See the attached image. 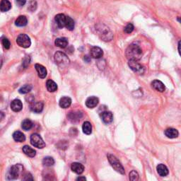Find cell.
<instances>
[{
  "label": "cell",
  "instance_id": "obj_20",
  "mask_svg": "<svg viewBox=\"0 0 181 181\" xmlns=\"http://www.w3.org/2000/svg\"><path fill=\"white\" fill-rule=\"evenodd\" d=\"M157 172L161 177H165L168 174V169L164 164H159L156 167Z\"/></svg>",
  "mask_w": 181,
  "mask_h": 181
},
{
  "label": "cell",
  "instance_id": "obj_37",
  "mask_svg": "<svg viewBox=\"0 0 181 181\" xmlns=\"http://www.w3.org/2000/svg\"><path fill=\"white\" fill-rule=\"evenodd\" d=\"M30 62V59L29 56H26L23 61V65L24 66V67H27L29 65Z\"/></svg>",
  "mask_w": 181,
  "mask_h": 181
},
{
  "label": "cell",
  "instance_id": "obj_13",
  "mask_svg": "<svg viewBox=\"0 0 181 181\" xmlns=\"http://www.w3.org/2000/svg\"><path fill=\"white\" fill-rule=\"evenodd\" d=\"M71 168L74 173H77L78 175L82 174L84 171V166L82 163H77V162H74V163H71Z\"/></svg>",
  "mask_w": 181,
  "mask_h": 181
},
{
  "label": "cell",
  "instance_id": "obj_41",
  "mask_svg": "<svg viewBox=\"0 0 181 181\" xmlns=\"http://www.w3.org/2000/svg\"><path fill=\"white\" fill-rule=\"evenodd\" d=\"M86 180V178L85 177H78L77 178V180Z\"/></svg>",
  "mask_w": 181,
  "mask_h": 181
},
{
  "label": "cell",
  "instance_id": "obj_43",
  "mask_svg": "<svg viewBox=\"0 0 181 181\" xmlns=\"http://www.w3.org/2000/svg\"><path fill=\"white\" fill-rule=\"evenodd\" d=\"M2 59L1 58H0V69H1L2 67Z\"/></svg>",
  "mask_w": 181,
  "mask_h": 181
},
{
  "label": "cell",
  "instance_id": "obj_7",
  "mask_svg": "<svg viewBox=\"0 0 181 181\" xmlns=\"http://www.w3.org/2000/svg\"><path fill=\"white\" fill-rule=\"evenodd\" d=\"M23 169V166L21 164H16L11 166L8 173V178L9 180H14L18 178L21 170Z\"/></svg>",
  "mask_w": 181,
  "mask_h": 181
},
{
  "label": "cell",
  "instance_id": "obj_1",
  "mask_svg": "<svg viewBox=\"0 0 181 181\" xmlns=\"http://www.w3.org/2000/svg\"><path fill=\"white\" fill-rule=\"evenodd\" d=\"M125 55L129 60L139 61L142 57V50L139 45L131 44L126 49Z\"/></svg>",
  "mask_w": 181,
  "mask_h": 181
},
{
  "label": "cell",
  "instance_id": "obj_38",
  "mask_svg": "<svg viewBox=\"0 0 181 181\" xmlns=\"http://www.w3.org/2000/svg\"><path fill=\"white\" fill-rule=\"evenodd\" d=\"M23 180H33V178L32 177L31 174H30V173H27V174L24 175V178H23Z\"/></svg>",
  "mask_w": 181,
  "mask_h": 181
},
{
  "label": "cell",
  "instance_id": "obj_25",
  "mask_svg": "<svg viewBox=\"0 0 181 181\" xmlns=\"http://www.w3.org/2000/svg\"><path fill=\"white\" fill-rule=\"evenodd\" d=\"M28 23V19L25 16H19L15 21V25L18 27H23Z\"/></svg>",
  "mask_w": 181,
  "mask_h": 181
},
{
  "label": "cell",
  "instance_id": "obj_31",
  "mask_svg": "<svg viewBox=\"0 0 181 181\" xmlns=\"http://www.w3.org/2000/svg\"><path fill=\"white\" fill-rule=\"evenodd\" d=\"M42 164H43V166H47V167H49V166H52L54 165V160L51 156H46L45 157L43 160H42Z\"/></svg>",
  "mask_w": 181,
  "mask_h": 181
},
{
  "label": "cell",
  "instance_id": "obj_34",
  "mask_svg": "<svg viewBox=\"0 0 181 181\" xmlns=\"http://www.w3.org/2000/svg\"><path fill=\"white\" fill-rule=\"evenodd\" d=\"M130 180L132 181L139 180V174L135 171H132L130 173Z\"/></svg>",
  "mask_w": 181,
  "mask_h": 181
},
{
  "label": "cell",
  "instance_id": "obj_4",
  "mask_svg": "<svg viewBox=\"0 0 181 181\" xmlns=\"http://www.w3.org/2000/svg\"><path fill=\"white\" fill-rule=\"evenodd\" d=\"M16 43L21 47L28 48L31 45V41H30V39L28 37V35L24 34V33H21L16 38Z\"/></svg>",
  "mask_w": 181,
  "mask_h": 181
},
{
  "label": "cell",
  "instance_id": "obj_32",
  "mask_svg": "<svg viewBox=\"0 0 181 181\" xmlns=\"http://www.w3.org/2000/svg\"><path fill=\"white\" fill-rule=\"evenodd\" d=\"M32 86L29 84H26L23 86L22 87H21L19 90H18V92L20 93L21 94H28L30 90H32Z\"/></svg>",
  "mask_w": 181,
  "mask_h": 181
},
{
  "label": "cell",
  "instance_id": "obj_24",
  "mask_svg": "<svg viewBox=\"0 0 181 181\" xmlns=\"http://www.w3.org/2000/svg\"><path fill=\"white\" fill-rule=\"evenodd\" d=\"M22 151L26 156L31 157V158L36 155V151H35V150L32 149L31 147H30L29 146H27V145H26V146L23 147Z\"/></svg>",
  "mask_w": 181,
  "mask_h": 181
},
{
  "label": "cell",
  "instance_id": "obj_17",
  "mask_svg": "<svg viewBox=\"0 0 181 181\" xmlns=\"http://www.w3.org/2000/svg\"><path fill=\"white\" fill-rule=\"evenodd\" d=\"M11 110L14 112H19L23 108V103L19 99H15L11 103Z\"/></svg>",
  "mask_w": 181,
  "mask_h": 181
},
{
  "label": "cell",
  "instance_id": "obj_33",
  "mask_svg": "<svg viewBox=\"0 0 181 181\" xmlns=\"http://www.w3.org/2000/svg\"><path fill=\"white\" fill-rule=\"evenodd\" d=\"M37 8V2L35 1V0H31L29 2V4H28V10H30V11H35V9Z\"/></svg>",
  "mask_w": 181,
  "mask_h": 181
},
{
  "label": "cell",
  "instance_id": "obj_15",
  "mask_svg": "<svg viewBox=\"0 0 181 181\" xmlns=\"http://www.w3.org/2000/svg\"><path fill=\"white\" fill-rule=\"evenodd\" d=\"M44 107V103L42 101H38L35 103H33V104L30 106V109L33 112L36 113H41L43 110Z\"/></svg>",
  "mask_w": 181,
  "mask_h": 181
},
{
  "label": "cell",
  "instance_id": "obj_16",
  "mask_svg": "<svg viewBox=\"0 0 181 181\" xmlns=\"http://www.w3.org/2000/svg\"><path fill=\"white\" fill-rule=\"evenodd\" d=\"M35 70H36L38 74V77L40 78H44L46 77L47 70L44 66H42V65H40V64H35Z\"/></svg>",
  "mask_w": 181,
  "mask_h": 181
},
{
  "label": "cell",
  "instance_id": "obj_18",
  "mask_svg": "<svg viewBox=\"0 0 181 181\" xmlns=\"http://www.w3.org/2000/svg\"><path fill=\"white\" fill-rule=\"evenodd\" d=\"M151 87L154 89H155L157 91L159 92H163L166 89V87L164 84L162 83L161 81L159 80H154L151 82Z\"/></svg>",
  "mask_w": 181,
  "mask_h": 181
},
{
  "label": "cell",
  "instance_id": "obj_8",
  "mask_svg": "<svg viewBox=\"0 0 181 181\" xmlns=\"http://www.w3.org/2000/svg\"><path fill=\"white\" fill-rule=\"evenodd\" d=\"M99 33L100 35H101V38L105 41H110L112 39H113V34L110 30H109L108 28H107L105 26L104 28H99Z\"/></svg>",
  "mask_w": 181,
  "mask_h": 181
},
{
  "label": "cell",
  "instance_id": "obj_19",
  "mask_svg": "<svg viewBox=\"0 0 181 181\" xmlns=\"http://www.w3.org/2000/svg\"><path fill=\"white\" fill-rule=\"evenodd\" d=\"M71 99L70 97L67 96H64L61 98L59 100V105L61 108H67L71 106Z\"/></svg>",
  "mask_w": 181,
  "mask_h": 181
},
{
  "label": "cell",
  "instance_id": "obj_9",
  "mask_svg": "<svg viewBox=\"0 0 181 181\" xmlns=\"http://www.w3.org/2000/svg\"><path fill=\"white\" fill-rule=\"evenodd\" d=\"M103 54V50L101 47L94 46L90 50V55L94 59H99L101 58Z\"/></svg>",
  "mask_w": 181,
  "mask_h": 181
},
{
  "label": "cell",
  "instance_id": "obj_26",
  "mask_svg": "<svg viewBox=\"0 0 181 181\" xmlns=\"http://www.w3.org/2000/svg\"><path fill=\"white\" fill-rule=\"evenodd\" d=\"M46 87L49 92H54L58 90V85L54 81L49 79L46 82Z\"/></svg>",
  "mask_w": 181,
  "mask_h": 181
},
{
  "label": "cell",
  "instance_id": "obj_22",
  "mask_svg": "<svg viewBox=\"0 0 181 181\" xmlns=\"http://www.w3.org/2000/svg\"><path fill=\"white\" fill-rule=\"evenodd\" d=\"M11 4L9 0H2L0 4V11L2 12H6L11 9Z\"/></svg>",
  "mask_w": 181,
  "mask_h": 181
},
{
  "label": "cell",
  "instance_id": "obj_5",
  "mask_svg": "<svg viewBox=\"0 0 181 181\" xmlns=\"http://www.w3.org/2000/svg\"><path fill=\"white\" fill-rule=\"evenodd\" d=\"M30 143L33 147L38 149H43L45 143L38 134H33L30 136Z\"/></svg>",
  "mask_w": 181,
  "mask_h": 181
},
{
  "label": "cell",
  "instance_id": "obj_10",
  "mask_svg": "<svg viewBox=\"0 0 181 181\" xmlns=\"http://www.w3.org/2000/svg\"><path fill=\"white\" fill-rule=\"evenodd\" d=\"M66 18V16L63 14H59L55 16L54 20H55L57 25L59 28H63L64 27H65Z\"/></svg>",
  "mask_w": 181,
  "mask_h": 181
},
{
  "label": "cell",
  "instance_id": "obj_12",
  "mask_svg": "<svg viewBox=\"0 0 181 181\" xmlns=\"http://www.w3.org/2000/svg\"><path fill=\"white\" fill-rule=\"evenodd\" d=\"M68 119L71 123H77L80 120L82 117V113L79 111H73L70 112L68 115Z\"/></svg>",
  "mask_w": 181,
  "mask_h": 181
},
{
  "label": "cell",
  "instance_id": "obj_23",
  "mask_svg": "<svg viewBox=\"0 0 181 181\" xmlns=\"http://www.w3.org/2000/svg\"><path fill=\"white\" fill-rule=\"evenodd\" d=\"M54 44L60 48H65L68 45V40L66 38H59L55 40Z\"/></svg>",
  "mask_w": 181,
  "mask_h": 181
},
{
  "label": "cell",
  "instance_id": "obj_2",
  "mask_svg": "<svg viewBox=\"0 0 181 181\" xmlns=\"http://www.w3.org/2000/svg\"><path fill=\"white\" fill-rule=\"evenodd\" d=\"M108 159L109 163H111L112 167H113L117 172L120 173V174H125V169H124L122 164L120 163V162L118 161V159L114 155L112 154H108Z\"/></svg>",
  "mask_w": 181,
  "mask_h": 181
},
{
  "label": "cell",
  "instance_id": "obj_28",
  "mask_svg": "<svg viewBox=\"0 0 181 181\" xmlns=\"http://www.w3.org/2000/svg\"><path fill=\"white\" fill-rule=\"evenodd\" d=\"M82 130H83V132L84 133L85 135H90L92 133V125L90 123L88 122H84V124H83L82 125Z\"/></svg>",
  "mask_w": 181,
  "mask_h": 181
},
{
  "label": "cell",
  "instance_id": "obj_21",
  "mask_svg": "<svg viewBox=\"0 0 181 181\" xmlns=\"http://www.w3.org/2000/svg\"><path fill=\"white\" fill-rule=\"evenodd\" d=\"M165 135L168 138H170V139H174L178 137V131L174 129V128H168L167 130L165 131Z\"/></svg>",
  "mask_w": 181,
  "mask_h": 181
},
{
  "label": "cell",
  "instance_id": "obj_30",
  "mask_svg": "<svg viewBox=\"0 0 181 181\" xmlns=\"http://www.w3.org/2000/svg\"><path fill=\"white\" fill-rule=\"evenodd\" d=\"M65 27L69 30H72L74 28V21L70 16H66V23Z\"/></svg>",
  "mask_w": 181,
  "mask_h": 181
},
{
  "label": "cell",
  "instance_id": "obj_29",
  "mask_svg": "<svg viewBox=\"0 0 181 181\" xmlns=\"http://www.w3.org/2000/svg\"><path fill=\"white\" fill-rule=\"evenodd\" d=\"M33 126V124L31 120H28V119H26L21 123V127L23 128V130L26 131H28L31 129Z\"/></svg>",
  "mask_w": 181,
  "mask_h": 181
},
{
  "label": "cell",
  "instance_id": "obj_27",
  "mask_svg": "<svg viewBox=\"0 0 181 181\" xmlns=\"http://www.w3.org/2000/svg\"><path fill=\"white\" fill-rule=\"evenodd\" d=\"M13 138L16 142H23L26 140L24 134H23V132H20V131H16L15 132H14Z\"/></svg>",
  "mask_w": 181,
  "mask_h": 181
},
{
  "label": "cell",
  "instance_id": "obj_39",
  "mask_svg": "<svg viewBox=\"0 0 181 181\" xmlns=\"http://www.w3.org/2000/svg\"><path fill=\"white\" fill-rule=\"evenodd\" d=\"M16 2L18 6H23L26 4V0H16Z\"/></svg>",
  "mask_w": 181,
  "mask_h": 181
},
{
  "label": "cell",
  "instance_id": "obj_36",
  "mask_svg": "<svg viewBox=\"0 0 181 181\" xmlns=\"http://www.w3.org/2000/svg\"><path fill=\"white\" fill-rule=\"evenodd\" d=\"M2 45H3L4 48L6 50H9L11 47L10 41H9V40L8 38H4L2 39Z\"/></svg>",
  "mask_w": 181,
  "mask_h": 181
},
{
  "label": "cell",
  "instance_id": "obj_35",
  "mask_svg": "<svg viewBox=\"0 0 181 181\" xmlns=\"http://www.w3.org/2000/svg\"><path fill=\"white\" fill-rule=\"evenodd\" d=\"M134 26H133L132 23H128V24L125 26V29H124V31L126 33H131L133 30H134Z\"/></svg>",
  "mask_w": 181,
  "mask_h": 181
},
{
  "label": "cell",
  "instance_id": "obj_3",
  "mask_svg": "<svg viewBox=\"0 0 181 181\" xmlns=\"http://www.w3.org/2000/svg\"><path fill=\"white\" fill-rule=\"evenodd\" d=\"M54 59L58 65L61 68L65 67L70 64V59L64 52H57L54 54Z\"/></svg>",
  "mask_w": 181,
  "mask_h": 181
},
{
  "label": "cell",
  "instance_id": "obj_11",
  "mask_svg": "<svg viewBox=\"0 0 181 181\" xmlns=\"http://www.w3.org/2000/svg\"><path fill=\"white\" fill-rule=\"evenodd\" d=\"M101 118L104 123L110 124L113 120V113L110 111H103L101 114Z\"/></svg>",
  "mask_w": 181,
  "mask_h": 181
},
{
  "label": "cell",
  "instance_id": "obj_6",
  "mask_svg": "<svg viewBox=\"0 0 181 181\" xmlns=\"http://www.w3.org/2000/svg\"><path fill=\"white\" fill-rule=\"evenodd\" d=\"M128 65L134 72L138 74H144L145 72L144 66L142 65L141 64L138 62V61L136 60H129Z\"/></svg>",
  "mask_w": 181,
  "mask_h": 181
},
{
  "label": "cell",
  "instance_id": "obj_14",
  "mask_svg": "<svg viewBox=\"0 0 181 181\" xmlns=\"http://www.w3.org/2000/svg\"><path fill=\"white\" fill-rule=\"evenodd\" d=\"M99 100L96 96H90L89 97L86 101V106L89 108H94L96 107L99 104Z\"/></svg>",
  "mask_w": 181,
  "mask_h": 181
},
{
  "label": "cell",
  "instance_id": "obj_42",
  "mask_svg": "<svg viewBox=\"0 0 181 181\" xmlns=\"http://www.w3.org/2000/svg\"><path fill=\"white\" fill-rule=\"evenodd\" d=\"M180 41L178 42V52H179V54H180Z\"/></svg>",
  "mask_w": 181,
  "mask_h": 181
},
{
  "label": "cell",
  "instance_id": "obj_40",
  "mask_svg": "<svg viewBox=\"0 0 181 181\" xmlns=\"http://www.w3.org/2000/svg\"><path fill=\"white\" fill-rule=\"evenodd\" d=\"M4 118V113L3 112L0 111V121H2Z\"/></svg>",
  "mask_w": 181,
  "mask_h": 181
}]
</instances>
